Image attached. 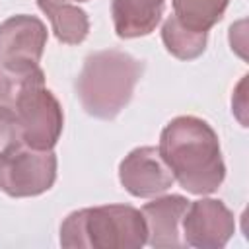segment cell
Segmentation results:
<instances>
[{
  "mask_svg": "<svg viewBox=\"0 0 249 249\" xmlns=\"http://www.w3.org/2000/svg\"><path fill=\"white\" fill-rule=\"evenodd\" d=\"M228 0H173V18L187 29L206 33L224 14Z\"/></svg>",
  "mask_w": 249,
  "mask_h": 249,
  "instance_id": "11",
  "label": "cell"
},
{
  "mask_svg": "<svg viewBox=\"0 0 249 249\" xmlns=\"http://www.w3.org/2000/svg\"><path fill=\"white\" fill-rule=\"evenodd\" d=\"M142 76V62L123 51H99L86 58L76 80V95L86 113L115 119L130 101Z\"/></svg>",
  "mask_w": 249,
  "mask_h": 249,
  "instance_id": "2",
  "label": "cell"
},
{
  "mask_svg": "<svg viewBox=\"0 0 249 249\" xmlns=\"http://www.w3.org/2000/svg\"><path fill=\"white\" fill-rule=\"evenodd\" d=\"M189 206L183 196H163L142 208V218L146 222V239L154 247H177L179 224Z\"/></svg>",
  "mask_w": 249,
  "mask_h": 249,
  "instance_id": "8",
  "label": "cell"
},
{
  "mask_svg": "<svg viewBox=\"0 0 249 249\" xmlns=\"http://www.w3.org/2000/svg\"><path fill=\"white\" fill-rule=\"evenodd\" d=\"M160 154L173 177L195 195L218 189L224 163L214 130L196 117H177L161 132Z\"/></svg>",
  "mask_w": 249,
  "mask_h": 249,
  "instance_id": "1",
  "label": "cell"
},
{
  "mask_svg": "<svg viewBox=\"0 0 249 249\" xmlns=\"http://www.w3.org/2000/svg\"><path fill=\"white\" fill-rule=\"evenodd\" d=\"M165 0H113L111 12L119 37H138L150 33L163 12Z\"/></svg>",
  "mask_w": 249,
  "mask_h": 249,
  "instance_id": "9",
  "label": "cell"
},
{
  "mask_svg": "<svg viewBox=\"0 0 249 249\" xmlns=\"http://www.w3.org/2000/svg\"><path fill=\"white\" fill-rule=\"evenodd\" d=\"M173 181L175 177L158 148H136L121 163V183L134 196H156L167 191Z\"/></svg>",
  "mask_w": 249,
  "mask_h": 249,
  "instance_id": "6",
  "label": "cell"
},
{
  "mask_svg": "<svg viewBox=\"0 0 249 249\" xmlns=\"http://www.w3.org/2000/svg\"><path fill=\"white\" fill-rule=\"evenodd\" d=\"M47 29L33 16H14L0 23V64L4 70L37 66Z\"/></svg>",
  "mask_w": 249,
  "mask_h": 249,
  "instance_id": "5",
  "label": "cell"
},
{
  "mask_svg": "<svg viewBox=\"0 0 249 249\" xmlns=\"http://www.w3.org/2000/svg\"><path fill=\"white\" fill-rule=\"evenodd\" d=\"M185 243L195 247H222L233 233V216L218 200H196L183 214Z\"/></svg>",
  "mask_w": 249,
  "mask_h": 249,
  "instance_id": "7",
  "label": "cell"
},
{
  "mask_svg": "<svg viewBox=\"0 0 249 249\" xmlns=\"http://www.w3.org/2000/svg\"><path fill=\"white\" fill-rule=\"evenodd\" d=\"M14 140H18V128H16V117L14 113L0 105V152L10 146Z\"/></svg>",
  "mask_w": 249,
  "mask_h": 249,
  "instance_id": "13",
  "label": "cell"
},
{
  "mask_svg": "<svg viewBox=\"0 0 249 249\" xmlns=\"http://www.w3.org/2000/svg\"><path fill=\"white\" fill-rule=\"evenodd\" d=\"M39 8L51 19L53 31L58 41L76 45L88 35V18L80 8L62 4L58 0H39Z\"/></svg>",
  "mask_w": 249,
  "mask_h": 249,
  "instance_id": "10",
  "label": "cell"
},
{
  "mask_svg": "<svg viewBox=\"0 0 249 249\" xmlns=\"http://www.w3.org/2000/svg\"><path fill=\"white\" fill-rule=\"evenodd\" d=\"M146 222L130 206H99L70 214L60 228L64 247H140Z\"/></svg>",
  "mask_w": 249,
  "mask_h": 249,
  "instance_id": "3",
  "label": "cell"
},
{
  "mask_svg": "<svg viewBox=\"0 0 249 249\" xmlns=\"http://www.w3.org/2000/svg\"><path fill=\"white\" fill-rule=\"evenodd\" d=\"M161 37H163L167 51L183 60L198 56L206 45V33H198V31H191L183 27L173 16L163 23Z\"/></svg>",
  "mask_w": 249,
  "mask_h": 249,
  "instance_id": "12",
  "label": "cell"
},
{
  "mask_svg": "<svg viewBox=\"0 0 249 249\" xmlns=\"http://www.w3.org/2000/svg\"><path fill=\"white\" fill-rule=\"evenodd\" d=\"M56 158L51 150H35L14 140L0 152V189L10 196H33L54 183Z\"/></svg>",
  "mask_w": 249,
  "mask_h": 249,
  "instance_id": "4",
  "label": "cell"
}]
</instances>
